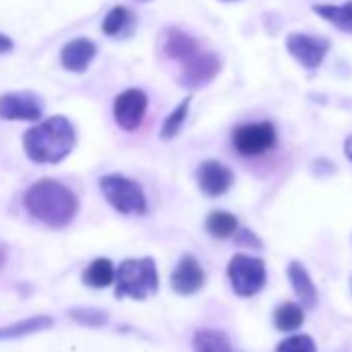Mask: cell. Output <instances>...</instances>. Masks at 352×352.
<instances>
[{
  "mask_svg": "<svg viewBox=\"0 0 352 352\" xmlns=\"http://www.w3.org/2000/svg\"><path fill=\"white\" fill-rule=\"evenodd\" d=\"M25 210L42 224L50 228H65L79 212L75 193L50 179L38 181L23 197Z\"/></svg>",
  "mask_w": 352,
  "mask_h": 352,
  "instance_id": "6da1fadb",
  "label": "cell"
},
{
  "mask_svg": "<svg viewBox=\"0 0 352 352\" xmlns=\"http://www.w3.org/2000/svg\"><path fill=\"white\" fill-rule=\"evenodd\" d=\"M75 145V129L65 116H52L30 129L23 137L28 155L38 164H58Z\"/></svg>",
  "mask_w": 352,
  "mask_h": 352,
  "instance_id": "7a4b0ae2",
  "label": "cell"
},
{
  "mask_svg": "<svg viewBox=\"0 0 352 352\" xmlns=\"http://www.w3.org/2000/svg\"><path fill=\"white\" fill-rule=\"evenodd\" d=\"M157 290V270L151 257L126 259L118 265L116 272V296L129 298H147Z\"/></svg>",
  "mask_w": 352,
  "mask_h": 352,
  "instance_id": "3957f363",
  "label": "cell"
},
{
  "mask_svg": "<svg viewBox=\"0 0 352 352\" xmlns=\"http://www.w3.org/2000/svg\"><path fill=\"white\" fill-rule=\"evenodd\" d=\"M100 189L108 204L124 216H141L147 212V201L141 187L120 174H108L100 181Z\"/></svg>",
  "mask_w": 352,
  "mask_h": 352,
  "instance_id": "277c9868",
  "label": "cell"
},
{
  "mask_svg": "<svg viewBox=\"0 0 352 352\" xmlns=\"http://www.w3.org/2000/svg\"><path fill=\"white\" fill-rule=\"evenodd\" d=\"M265 263L251 255H234L228 263V280L239 296H255L265 286Z\"/></svg>",
  "mask_w": 352,
  "mask_h": 352,
  "instance_id": "5b68a950",
  "label": "cell"
},
{
  "mask_svg": "<svg viewBox=\"0 0 352 352\" xmlns=\"http://www.w3.org/2000/svg\"><path fill=\"white\" fill-rule=\"evenodd\" d=\"M276 141H278L276 126L267 120L241 124L232 133V145L245 157H257L267 153L276 145Z\"/></svg>",
  "mask_w": 352,
  "mask_h": 352,
  "instance_id": "8992f818",
  "label": "cell"
},
{
  "mask_svg": "<svg viewBox=\"0 0 352 352\" xmlns=\"http://www.w3.org/2000/svg\"><path fill=\"white\" fill-rule=\"evenodd\" d=\"M147 112V96L141 89H126L114 100V120L124 131H137Z\"/></svg>",
  "mask_w": 352,
  "mask_h": 352,
  "instance_id": "52a82bcc",
  "label": "cell"
},
{
  "mask_svg": "<svg viewBox=\"0 0 352 352\" xmlns=\"http://www.w3.org/2000/svg\"><path fill=\"white\" fill-rule=\"evenodd\" d=\"M286 48L294 60H298L305 69L313 71L325 58V54L329 50V40L307 36V34H290L286 40Z\"/></svg>",
  "mask_w": 352,
  "mask_h": 352,
  "instance_id": "ba28073f",
  "label": "cell"
},
{
  "mask_svg": "<svg viewBox=\"0 0 352 352\" xmlns=\"http://www.w3.org/2000/svg\"><path fill=\"white\" fill-rule=\"evenodd\" d=\"M220 73V60L214 52H204L199 50L193 58L181 65V85L183 87H201L210 83L216 75Z\"/></svg>",
  "mask_w": 352,
  "mask_h": 352,
  "instance_id": "9c48e42d",
  "label": "cell"
},
{
  "mask_svg": "<svg viewBox=\"0 0 352 352\" xmlns=\"http://www.w3.org/2000/svg\"><path fill=\"white\" fill-rule=\"evenodd\" d=\"M197 183L199 189L210 195V197H220L224 195L232 183H234V174L228 166H224L222 162L216 160H208L199 166L197 170Z\"/></svg>",
  "mask_w": 352,
  "mask_h": 352,
  "instance_id": "30bf717a",
  "label": "cell"
},
{
  "mask_svg": "<svg viewBox=\"0 0 352 352\" xmlns=\"http://www.w3.org/2000/svg\"><path fill=\"white\" fill-rule=\"evenodd\" d=\"M206 284V272L204 267L197 263V259L193 255H185L179 265L174 267L172 278H170V286L176 294H195L204 288Z\"/></svg>",
  "mask_w": 352,
  "mask_h": 352,
  "instance_id": "8fae6325",
  "label": "cell"
},
{
  "mask_svg": "<svg viewBox=\"0 0 352 352\" xmlns=\"http://www.w3.org/2000/svg\"><path fill=\"white\" fill-rule=\"evenodd\" d=\"M0 116L7 120H38L42 106L34 94H5L0 98Z\"/></svg>",
  "mask_w": 352,
  "mask_h": 352,
  "instance_id": "7c38bea8",
  "label": "cell"
},
{
  "mask_svg": "<svg viewBox=\"0 0 352 352\" xmlns=\"http://www.w3.org/2000/svg\"><path fill=\"white\" fill-rule=\"evenodd\" d=\"M96 56V44L91 40L79 38L69 42L60 52V63L67 71L83 73Z\"/></svg>",
  "mask_w": 352,
  "mask_h": 352,
  "instance_id": "4fadbf2b",
  "label": "cell"
},
{
  "mask_svg": "<svg viewBox=\"0 0 352 352\" xmlns=\"http://www.w3.org/2000/svg\"><path fill=\"white\" fill-rule=\"evenodd\" d=\"M199 50H201V48H199V42H197L193 36H189V34H185V32H181V30H170V32L166 34L164 54H166L168 58L176 60V63H181V65L187 63V60L193 58Z\"/></svg>",
  "mask_w": 352,
  "mask_h": 352,
  "instance_id": "5bb4252c",
  "label": "cell"
},
{
  "mask_svg": "<svg viewBox=\"0 0 352 352\" xmlns=\"http://www.w3.org/2000/svg\"><path fill=\"white\" fill-rule=\"evenodd\" d=\"M288 280L292 284V290L294 294L298 296L300 300V307L302 309H313L317 305V288L309 276V272L302 267V263L298 261H292L288 265Z\"/></svg>",
  "mask_w": 352,
  "mask_h": 352,
  "instance_id": "9a60e30c",
  "label": "cell"
},
{
  "mask_svg": "<svg viewBox=\"0 0 352 352\" xmlns=\"http://www.w3.org/2000/svg\"><path fill=\"white\" fill-rule=\"evenodd\" d=\"M313 11L321 15L325 21L340 28L342 32L352 34V0L344 5H315Z\"/></svg>",
  "mask_w": 352,
  "mask_h": 352,
  "instance_id": "2e32d148",
  "label": "cell"
},
{
  "mask_svg": "<svg viewBox=\"0 0 352 352\" xmlns=\"http://www.w3.org/2000/svg\"><path fill=\"white\" fill-rule=\"evenodd\" d=\"M116 280V270L110 259H96L83 272V282L91 288H106Z\"/></svg>",
  "mask_w": 352,
  "mask_h": 352,
  "instance_id": "e0dca14e",
  "label": "cell"
},
{
  "mask_svg": "<svg viewBox=\"0 0 352 352\" xmlns=\"http://www.w3.org/2000/svg\"><path fill=\"white\" fill-rule=\"evenodd\" d=\"M195 352H232L226 333L218 329H199L193 338Z\"/></svg>",
  "mask_w": 352,
  "mask_h": 352,
  "instance_id": "ac0fdd59",
  "label": "cell"
},
{
  "mask_svg": "<svg viewBox=\"0 0 352 352\" xmlns=\"http://www.w3.org/2000/svg\"><path fill=\"white\" fill-rule=\"evenodd\" d=\"M206 230L214 239H230L239 230L236 216H232L228 212H212L206 220Z\"/></svg>",
  "mask_w": 352,
  "mask_h": 352,
  "instance_id": "d6986e66",
  "label": "cell"
},
{
  "mask_svg": "<svg viewBox=\"0 0 352 352\" xmlns=\"http://www.w3.org/2000/svg\"><path fill=\"white\" fill-rule=\"evenodd\" d=\"M305 313L296 302H282L274 313V323L280 331H294L302 325Z\"/></svg>",
  "mask_w": 352,
  "mask_h": 352,
  "instance_id": "ffe728a7",
  "label": "cell"
},
{
  "mask_svg": "<svg viewBox=\"0 0 352 352\" xmlns=\"http://www.w3.org/2000/svg\"><path fill=\"white\" fill-rule=\"evenodd\" d=\"M52 325V317H32L7 327H0V340H7V338H21L25 333H34L38 329H46Z\"/></svg>",
  "mask_w": 352,
  "mask_h": 352,
  "instance_id": "44dd1931",
  "label": "cell"
},
{
  "mask_svg": "<svg viewBox=\"0 0 352 352\" xmlns=\"http://www.w3.org/2000/svg\"><path fill=\"white\" fill-rule=\"evenodd\" d=\"M189 104H191V98L183 100L179 106L172 110V114H168V118L162 124V133H160L162 139H174L176 135L181 133V129H183V124L187 120V114H189Z\"/></svg>",
  "mask_w": 352,
  "mask_h": 352,
  "instance_id": "7402d4cb",
  "label": "cell"
},
{
  "mask_svg": "<svg viewBox=\"0 0 352 352\" xmlns=\"http://www.w3.org/2000/svg\"><path fill=\"white\" fill-rule=\"evenodd\" d=\"M131 23H133V15H131L124 7H114V9L106 15L104 23H102V30H104L106 36L116 38V36H120Z\"/></svg>",
  "mask_w": 352,
  "mask_h": 352,
  "instance_id": "603a6c76",
  "label": "cell"
},
{
  "mask_svg": "<svg viewBox=\"0 0 352 352\" xmlns=\"http://www.w3.org/2000/svg\"><path fill=\"white\" fill-rule=\"evenodd\" d=\"M276 352H317V346L311 336L307 333H296L280 342Z\"/></svg>",
  "mask_w": 352,
  "mask_h": 352,
  "instance_id": "cb8c5ba5",
  "label": "cell"
},
{
  "mask_svg": "<svg viewBox=\"0 0 352 352\" xmlns=\"http://www.w3.org/2000/svg\"><path fill=\"white\" fill-rule=\"evenodd\" d=\"M71 317L77 319L79 323L91 325V327H100L108 319L106 313H100V311H94V309H77V311H71Z\"/></svg>",
  "mask_w": 352,
  "mask_h": 352,
  "instance_id": "d4e9b609",
  "label": "cell"
},
{
  "mask_svg": "<svg viewBox=\"0 0 352 352\" xmlns=\"http://www.w3.org/2000/svg\"><path fill=\"white\" fill-rule=\"evenodd\" d=\"M236 243L239 245H253V247H261V243H259V239L253 234V232H249V230H241L239 234H236Z\"/></svg>",
  "mask_w": 352,
  "mask_h": 352,
  "instance_id": "484cf974",
  "label": "cell"
},
{
  "mask_svg": "<svg viewBox=\"0 0 352 352\" xmlns=\"http://www.w3.org/2000/svg\"><path fill=\"white\" fill-rule=\"evenodd\" d=\"M9 50H13V40L0 34V54H5V52H9Z\"/></svg>",
  "mask_w": 352,
  "mask_h": 352,
  "instance_id": "4316f807",
  "label": "cell"
},
{
  "mask_svg": "<svg viewBox=\"0 0 352 352\" xmlns=\"http://www.w3.org/2000/svg\"><path fill=\"white\" fill-rule=\"evenodd\" d=\"M344 151H346V157L352 162V135L346 139V143H344Z\"/></svg>",
  "mask_w": 352,
  "mask_h": 352,
  "instance_id": "83f0119b",
  "label": "cell"
},
{
  "mask_svg": "<svg viewBox=\"0 0 352 352\" xmlns=\"http://www.w3.org/2000/svg\"><path fill=\"white\" fill-rule=\"evenodd\" d=\"M3 261H5V253H3V249H0V265H3Z\"/></svg>",
  "mask_w": 352,
  "mask_h": 352,
  "instance_id": "f1b7e54d",
  "label": "cell"
}]
</instances>
